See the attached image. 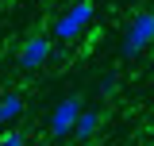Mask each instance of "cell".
Here are the masks:
<instances>
[{"label": "cell", "instance_id": "obj_2", "mask_svg": "<svg viewBox=\"0 0 154 146\" xmlns=\"http://www.w3.org/2000/svg\"><path fill=\"white\" fill-rule=\"evenodd\" d=\"M146 46H154V12H139V16L127 23V31H123L119 54L123 58H139Z\"/></svg>", "mask_w": 154, "mask_h": 146}, {"label": "cell", "instance_id": "obj_8", "mask_svg": "<svg viewBox=\"0 0 154 146\" xmlns=\"http://www.w3.org/2000/svg\"><path fill=\"white\" fill-rule=\"evenodd\" d=\"M0 146H27V138H23L19 131H4V135H0Z\"/></svg>", "mask_w": 154, "mask_h": 146}, {"label": "cell", "instance_id": "obj_4", "mask_svg": "<svg viewBox=\"0 0 154 146\" xmlns=\"http://www.w3.org/2000/svg\"><path fill=\"white\" fill-rule=\"evenodd\" d=\"M77 115H81V96H62L54 104V111H50V135H54V138L73 135Z\"/></svg>", "mask_w": 154, "mask_h": 146}, {"label": "cell", "instance_id": "obj_6", "mask_svg": "<svg viewBox=\"0 0 154 146\" xmlns=\"http://www.w3.org/2000/svg\"><path fill=\"white\" fill-rule=\"evenodd\" d=\"M23 96L19 92H8V96H0V127H8V123H16L19 115H23Z\"/></svg>", "mask_w": 154, "mask_h": 146}, {"label": "cell", "instance_id": "obj_9", "mask_svg": "<svg viewBox=\"0 0 154 146\" xmlns=\"http://www.w3.org/2000/svg\"><path fill=\"white\" fill-rule=\"evenodd\" d=\"M150 146H154V142H150Z\"/></svg>", "mask_w": 154, "mask_h": 146}, {"label": "cell", "instance_id": "obj_1", "mask_svg": "<svg viewBox=\"0 0 154 146\" xmlns=\"http://www.w3.org/2000/svg\"><path fill=\"white\" fill-rule=\"evenodd\" d=\"M96 8L93 0H73L62 16L54 19V27H50V38H58V42H73V38H81L85 31H89V23H93Z\"/></svg>", "mask_w": 154, "mask_h": 146}, {"label": "cell", "instance_id": "obj_7", "mask_svg": "<svg viewBox=\"0 0 154 146\" xmlns=\"http://www.w3.org/2000/svg\"><path fill=\"white\" fill-rule=\"evenodd\" d=\"M96 89H100V96H116V89H119V73H104V77H100V85H96Z\"/></svg>", "mask_w": 154, "mask_h": 146}, {"label": "cell", "instance_id": "obj_3", "mask_svg": "<svg viewBox=\"0 0 154 146\" xmlns=\"http://www.w3.org/2000/svg\"><path fill=\"white\" fill-rule=\"evenodd\" d=\"M54 58V38H46V35H31L23 46H19V69L23 73H35V69H42L46 62Z\"/></svg>", "mask_w": 154, "mask_h": 146}, {"label": "cell", "instance_id": "obj_5", "mask_svg": "<svg viewBox=\"0 0 154 146\" xmlns=\"http://www.w3.org/2000/svg\"><path fill=\"white\" fill-rule=\"evenodd\" d=\"M96 131H100V111H96V108H81V115H77V123H73L77 142H89Z\"/></svg>", "mask_w": 154, "mask_h": 146}]
</instances>
